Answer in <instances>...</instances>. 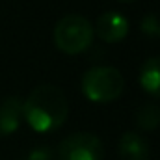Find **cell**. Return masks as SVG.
Segmentation results:
<instances>
[{
	"label": "cell",
	"instance_id": "9",
	"mask_svg": "<svg viewBox=\"0 0 160 160\" xmlns=\"http://www.w3.org/2000/svg\"><path fill=\"white\" fill-rule=\"evenodd\" d=\"M136 125L142 130H155L160 125V108L155 104H145L136 112Z\"/></svg>",
	"mask_w": 160,
	"mask_h": 160
},
{
	"label": "cell",
	"instance_id": "10",
	"mask_svg": "<svg viewBox=\"0 0 160 160\" xmlns=\"http://www.w3.org/2000/svg\"><path fill=\"white\" fill-rule=\"evenodd\" d=\"M142 32L147 36V38H160V17L151 13V15H145L143 21H142Z\"/></svg>",
	"mask_w": 160,
	"mask_h": 160
},
{
	"label": "cell",
	"instance_id": "4",
	"mask_svg": "<svg viewBox=\"0 0 160 160\" xmlns=\"http://www.w3.org/2000/svg\"><path fill=\"white\" fill-rule=\"evenodd\" d=\"M104 147L99 136L91 132H75L58 147L60 160H102Z\"/></svg>",
	"mask_w": 160,
	"mask_h": 160
},
{
	"label": "cell",
	"instance_id": "1",
	"mask_svg": "<svg viewBox=\"0 0 160 160\" xmlns=\"http://www.w3.org/2000/svg\"><path fill=\"white\" fill-rule=\"evenodd\" d=\"M69 104L63 91L56 86L43 84L30 91L22 102V118L32 130L47 134L60 128L67 119Z\"/></svg>",
	"mask_w": 160,
	"mask_h": 160
},
{
	"label": "cell",
	"instance_id": "3",
	"mask_svg": "<svg viewBox=\"0 0 160 160\" xmlns=\"http://www.w3.org/2000/svg\"><path fill=\"white\" fill-rule=\"evenodd\" d=\"M93 24L84 15H65L54 26V43L63 54H80L93 41Z\"/></svg>",
	"mask_w": 160,
	"mask_h": 160
},
{
	"label": "cell",
	"instance_id": "8",
	"mask_svg": "<svg viewBox=\"0 0 160 160\" xmlns=\"http://www.w3.org/2000/svg\"><path fill=\"white\" fill-rule=\"evenodd\" d=\"M140 84L145 93L160 99V58H149L140 69Z\"/></svg>",
	"mask_w": 160,
	"mask_h": 160
},
{
	"label": "cell",
	"instance_id": "7",
	"mask_svg": "<svg viewBox=\"0 0 160 160\" xmlns=\"http://www.w3.org/2000/svg\"><path fill=\"white\" fill-rule=\"evenodd\" d=\"M118 153L121 160H147L151 151L143 136L136 132H125L119 140Z\"/></svg>",
	"mask_w": 160,
	"mask_h": 160
},
{
	"label": "cell",
	"instance_id": "12",
	"mask_svg": "<svg viewBox=\"0 0 160 160\" xmlns=\"http://www.w3.org/2000/svg\"><path fill=\"white\" fill-rule=\"evenodd\" d=\"M119 2H134V0H119Z\"/></svg>",
	"mask_w": 160,
	"mask_h": 160
},
{
	"label": "cell",
	"instance_id": "11",
	"mask_svg": "<svg viewBox=\"0 0 160 160\" xmlns=\"http://www.w3.org/2000/svg\"><path fill=\"white\" fill-rule=\"evenodd\" d=\"M26 160H54L52 157V149L48 147H36L28 153Z\"/></svg>",
	"mask_w": 160,
	"mask_h": 160
},
{
	"label": "cell",
	"instance_id": "5",
	"mask_svg": "<svg viewBox=\"0 0 160 160\" xmlns=\"http://www.w3.org/2000/svg\"><path fill=\"white\" fill-rule=\"evenodd\" d=\"M93 32L104 43H119L128 34V19L119 11H106L97 19Z\"/></svg>",
	"mask_w": 160,
	"mask_h": 160
},
{
	"label": "cell",
	"instance_id": "6",
	"mask_svg": "<svg viewBox=\"0 0 160 160\" xmlns=\"http://www.w3.org/2000/svg\"><path fill=\"white\" fill-rule=\"evenodd\" d=\"M22 118V101L17 97H8L0 102V138L13 134Z\"/></svg>",
	"mask_w": 160,
	"mask_h": 160
},
{
	"label": "cell",
	"instance_id": "2",
	"mask_svg": "<svg viewBox=\"0 0 160 160\" xmlns=\"http://www.w3.org/2000/svg\"><path fill=\"white\" fill-rule=\"evenodd\" d=\"M82 91L91 102L106 104L119 99L125 89V78L116 67L95 65L88 69L82 77Z\"/></svg>",
	"mask_w": 160,
	"mask_h": 160
}]
</instances>
